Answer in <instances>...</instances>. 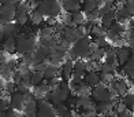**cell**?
Masks as SVG:
<instances>
[{"mask_svg":"<svg viewBox=\"0 0 134 117\" xmlns=\"http://www.w3.org/2000/svg\"><path fill=\"white\" fill-rule=\"evenodd\" d=\"M70 94H71V90H70L69 81H63V80H62L58 87H53L49 94L45 95V96H42V99L51 102L55 106V105H58V103H62V102L67 101V98H69Z\"/></svg>","mask_w":134,"mask_h":117,"instance_id":"cell-1","label":"cell"},{"mask_svg":"<svg viewBox=\"0 0 134 117\" xmlns=\"http://www.w3.org/2000/svg\"><path fill=\"white\" fill-rule=\"evenodd\" d=\"M36 50V40L32 36H18L15 40V52L21 55L30 54Z\"/></svg>","mask_w":134,"mask_h":117,"instance_id":"cell-2","label":"cell"},{"mask_svg":"<svg viewBox=\"0 0 134 117\" xmlns=\"http://www.w3.org/2000/svg\"><path fill=\"white\" fill-rule=\"evenodd\" d=\"M16 15V6H10V4H0V25L14 22Z\"/></svg>","mask_w":134,"mask_h":117,"instance_id":"cell-3","label":"cell"},{"mask_svg":"<svg viewBox=\"0 0 134 117\" xmlns=\"http://www.w3.org/2000/svg\"><path fill=\"white\" fill-rule=\"evenodd\" d=\"M90 98L96 102H105V101H109L112 98L111 95V91L109 88H107L104 84H100V85H96V87L92 88V92H90Z\"/></svg>","mask_w":134,"mask_h":117,"instance_id":"cell-4","label":"cell"},{"mask_svg":"<svg viewBox=\"0 0 134 117\" xmlns=\"http://www.w3.org/2000/svg\"><path fill=\"white\" fill-rule=\"evenodd\" d=\"M36 117H56L55 108L51 102H48L42 98L37 99V113Z\"/></svg>","mask_w":134,"mask_h":117,"instance_id":"cell-5","label":"cell"},{"mask_svg":"<svg viewBox=\"0 0 134 117\" xmlns=\"http://www.w3.org/2000/svg\"><path fill=\"white\" fill-rule=\"evenodd\" d=\"M30 19V8L27 3L19 2L16 4V15H15V22L19 26L26 25Z\"/></svg>","mask_w":134,"mask_h":117,"instance_id":"cell-6","label":"cell"},{"mask_svg":"<svg viewBox=\"0 0 134 117\" xmlns=\"http://www.w3.org/2000/svg\"><path fill=\"white\" fill-rule=\"evenodd\" d=\"M111 95L112 96H119V95H125L129 91V81L125 79H116L115 81L111 84Z\"/></svg>","mask_w":134,"mask_h":117,"instance_id":"cell-7","label":"cell"},{"mask_svg":"<svg viewBox=\"0 0 134 117\" xmlns=\"http://www.w3.org/2000/svg\"><path fill=\"white\" fill-rule=\"evenodd\" d=\"M25 102H26L25 95L21 94V92H18V91H15L10 96V109L15 110V112H21L23 105H25Z\"/></svg>","mask_w":134,"mask_h":117,"instance_id":"cell-8","label":"cell"},{"mask_svg":"<svg viewBox=\"0 0 134 117\" xmlns=\"http://www.w3.org/2000/svg\"><path fill=\"white\" fill-rule=\"evenodd\" d=\"M49 48H47L44 44H41L38 48H36V50L32 52L33 55V64H38V62H45V61L49 58ZM32 64V65H33Z\"/></svg>","mask_w":134,"mask_h":117,"instance_id":"cell-9","label":"cell"},{"mask_svg":"<svg viewBox=\"0 0 134 117\" xmlns=\"http://www.w3.org/2000/svg\"><path fill=\"white\" fill-rule=\"evenodd\" d=\"M62 39L67 40L70 43V44H72V43H75L78 39H81L80 37V35H78L77 32V26H63L62 29Z\"/></svg>","mask_w":134,"mask_h":117,"instance_id":"cell-10","label":"cell"},{"mask_svg":"<svg viewBox=\"0 0 134 117\" xmlns=\"http://www.w3.org/2000/svg\"><path fill=\"white\" fill-rule=\"evenodd\" d=\"M15 70H16L15 61H5V62H2V65H0V75L4 79H11Z\"/></svg>","mask_w":134,"mask_h":117,"instance_id":"cell-11","label":"cell"},{"mask_svg":"<svg viewBox=\"0 0 134 117\" xmlns=\"http://www.w3.org/2000/svg\"><path fill=\"white\" fill-rule=\"evenodd\" d=\"M83 83L88 84L89 87H96V85L101 84L100 80V73H97V70H92V72H86L83 76Z\"/></svg>","mask_w":134,"mask_h":117,"instance_id":"cell-12","label":"cell"},{"mask_svg":"<svg viewBox=\"0 0 134 117\" xmlns=\"http://www.w3.org/2000/svg\"><path fill=\"white\" fill-rule=\"evenodd\" d=\"M22 112L25 114V117H36V113H37V99H29L25 102L22 108Z\"/></svg>","mask_w":134,"mask_h":117,"instance_id":"cell-13","label":"cell"},{"mask_svg":"<svg viewBox=\"0 0 134 117\" xmlns=\"http://www.w3.org/2000/svg\"><path fill=\"white\" fill-rule=\"evenodd\" d=\"M130 55H131V48L127 46H123L119 50H116V59H118L119 66H123L127 62V59L130 58Z\"/></svg>","mask_w":134,"mask_h":117,"instance_id":"cell-14","label":"cell"},{"mask_svg":"<svg viewBox=\"0 0 134 117\" xmlns=\"http://www.w3.org/2000/svg\"><path fill=\"white\" fill-rule=\"evenodd\" d=\"M72 67H74V62L72 61H66V62H63V65H62V79L63 81H69V80L71 79V76H72Z\"/></svg>","mask_w":134,"mask_h":117,"instance_id":"cell-15","label":"cell"},{"mask_svg":"<svg viewBox=\"0 0 134 117\" xmlns=\"http://www.w3.org/2000/svg\"><path fill=\"white\" fill-rule=\"evenodd\" d=\"M59 66L58 65H53V64H47L45 67H44V70H42V75H44V79H48V80H51L53 77H58L59 76Z\"/></svg>","mask_w":134,"mask_h":117,"instance_id":"cell-16","label":"cell"},{"mask_svg":"<svg viewBox=\"0 0 134 117\" xmlns=\"http://www.w3.org/2000/svg\"><path fill=\"white\" fill-rule=\"evenodd\" d=\"M62 8H64V11H67L69 14H72L75 11H80L82 8V6H81V3L75 2V0H63Z\"/></svg>","mask_w":134,"mask_h":117,"instance_id":"cell-17","label":"cell"},{"mask_svg":"<svg viewBox=\"0 0 134 117\" xmlns=\"http://www.w3.org/2000/svg\"><path fill=\"white\" fill-rule=\"evenodd\" d=\"M18 23L14 22H10V23H5V25L2 26V32L4 35V37H15V35L18 32Z\"/></svg>","mask_w":134,"mask_h":117,"instance_id":"cell-18","label":"cell"},{"mask_svg":"<svg viewBox=\"0 0 134 117\" xmlns=\"http://www.w3.org/2000/svg\"><path fill=\"white\" fill-rule=\"evenodd\" d=\"M114 7H115V0H105V2L103 3L101 7L97 8L99 18H101L103 15H105V14H108V13H111L112 10H115Z\"/></svg>","mask_w":134,"mask_h":117,"instance_id":"cell-19","label":"cell"},{"mask_svg":"<svg viewBox=\"0 0 134 117\" xmlns=\"http://www.w3.org/2000/svg\"><path fill=\"white\" fill-rule=\"evenodd\" d=\"M71 18H72V22H74L75 26H81V25H86V23H88L86 14H85L82 10L72 13V14H71Z\"/></svg>","mask_w":134,"mask_h":117,"instance_id":"cell-20","label":"cell"},{"mask_svg":"<svg viewBox=\"0 0 134 117\" xmlns=\"http://www.w3.org/2000/svg\"><path fill=\"white\" fill-rule=\"evenodd\" d=\"M81 6H82V11L85 14H90V13H93V11H96L99 8L100 3L97 2V0H83V3Z\"/></svg>","mask_w":134,"mask_h":117,"instance_id":"cell-21","label":"cell"},{"mask_svg":"<svg viewBox=\"0 0 134 117\" xmlns=\"http://www.w3.org/2000/svg\"><path fill=\"white\" fill-rule=\"evenodd\" d=\"M48 6H49V17H59L62 13V4L59 0H48Z\"/></svg>","mask_w":134,"mask_h":117,"instance_id":"cell-22","label":"cell"},{"mask_svg":"<svg viewBox=\"0 0 134 117\" xmlns=\"http://www.w3.org/2000/svg\"><path fill=\"white\" fill-rule=\"evenodd\" d=\"M100 21H101V28H104V29L107 30L115 21H116V19H115V10H112L111 13H108V14H105V15H103V17L100 18Z\"/></svg>","mask_w":134,"mask_h":117,"instance_id":"cell-23","label":"cell"},{"mask_svg":"<svg viewBox=\"0 0 134 117\" xmlns=\"http://www.w3.org/2000/svg\"><path fill=\"white\" fill-rule=\"evenodd\" d=\"M51 91H52V85L49 83L42 81L41 84H38L37 87H36V95H40V98H42V96L48 95Z\"/></svg>","mask_w":134,"mask_h":117,"instance_id":"cell-24","label":"cell"},{"mask_svg":"<svg viewBox=\"0 0 134 117\" xmlns=\"http://www.w3.org/2000/svg\"><path fill=\"white\" fill-rule=\"evenodd\" d=\"M42 80H44L42 72L32 70V73H30V87H37L38 84L42 83Z\"/></svg>","mask_w":134,"mask_h":117,"instance_id":"cell-25","label":"cell"},{"mask_svg":"<svg viewBox=\"0 0 134 117\" xmlns=\"http://www.w3.org/2000/svg\"><path fill=\"white\" fill-rule=\"evenodd\" d=\"M15 40L16 37H5L3 40V50L8 54L15 52Z\"/></svg>","mask_w":134,"mask_h":117,"instance_id":"cell-26","label":"cell"},{"mask_svg":"<svg viewBox=\"0 0 134 117\" xmlns=\"http://www.w3.org/2000/svg\"><path fill=\"white\" fill-rule=\"evenodd\" d=\"M53 33H55V28L48 26V25L44 26V28H41V29H38V37L41 40H48L49 37L53 36Z\"/></svg>","mask_w":134,"mask_h":117,"instance_id":"cell-27","label":"cell"},{"mask_svg":"<svg viewBox=\"0 0 134 117\" xmlns=\"http://www.w3.org/2000/svg\"><path fill=\"white\" fill-rule=\"evenodd\" d=\"M97 69L100 70V73H104V75H115L118 70L116 67H114L111 64H107V62H101L97 66Z\"/></svg>","mask_w":134,"mask_h":117,"instance_id":"cell-28","label":"cell"},{"mask_svg":"<svg viewBox=\"0 0 134 117\" xmlns=\"http://www.w3.org/2000/svg\"><path fill=\"white\" fill-rule=\"evenodd\" d=\"M30 21H32V23H33L34 26H40L41 23L45 21V18L42 17V15H41V14L38 13L37 10H34L33 13L30 14Z\"/></svg>","mask_w":134,"mask_h":117,"instance_id":"cell-29","label":"cell"},{"mask_svg":"<svg viewBox=\"0 0 134 117\" xmlns=\"http://www.w3.org/2000/svg\"><path fill=\"white\" fill-rule=\"evenodd\" d=\"M90 35L94 36V37L107 36V30H105L104 28H101V25H97V23H94V25H92V28H90Z\"/></svg>","mask_w":134,"mask_h":117,"instance_id":"cell-30","label":"cell"},{"mask_svg":"<svg viewBox=\"0 0 134 117\" xmlns=\"http://www.w3.org/2000/svg\"><path fill=\"white\" fill-rule=\"evenodd\" d=\"M53 108H55V113H56V117H62V116H64L66 113H69V112H70L69 108L66 106V103H64V102L55 105Z\"/></svg>","mask_w":134,"mask_h":117,"instance_id":"cell-31","label":"cell"},{"mask_svg":"<svg viewBox=\"0 0 134 117\" xmlns=\"http://www.w3.org/2000/svg\"><path fill=\"white\" fill-rule=\"evenodd\" d=\"M134 72V52L131 51V55L130 58L127 59V62L123 65V73H126V75H129V73Z\"/></svg>","mask_w":134,"mask_h":117,"instance_id":"cell-32","label":"cell"},{"mask_svg":"<svg viewBox=\"0 0 134 117\" xmlns=\"http://www.w3.org/2000/svg\"><path fill=\"white\" fill-rule=\"evenodd\" d=\"M122 103H123L126 108H134V94L126 92V94L122 96Z\"/></svg>","mask_w":134,"mask_h":117,"instance_id":"cell-33","label":"cell"},{"mask_svg":"<svg viewBox=\"0 0 134 117\" xmlns=\"http://www.w3.org/2000/svg\"><path fill=\"white\" fill-rule=\"evenodd\" d=\"M103 58H104V48H97V50H94L92 52L89 59L93 61V62H100Z\"/></svg>","mask_w":134,"mask_h":117,"instance_id":"cell-34","label":"cell"},{"mask_svg":"<svg viewBox=\"0 0 134 117\" xmlns=\"http://www.w3.org/2000/svg\"><path fill=\"white\" fill-rule=\"evenodd\" d=\"M94 43L97 44V47L99 48H107L109 46V40L107 36H100V37H96Z\"/></svg>","mask_w":134,"mask_h":117,"instance_id":"cell-35","label":"cell"},{"mask_svg":"<svg viewBox=\"0 0 134 117\" xmlns=\"http://www.w3.org/2000/svg\"><path fill=\"white\" fill-rule=\"evenodd\" d=\"M29 88H30V85H27V84H25V83H19V84H16V91L18 92H21V94H27L29 92Z\"/></svg>","mask_w":134,"mask_h":117,"instance_id":"cell-36","label":"cell"},{"mask_svg":"<svg viewBox=\"0 0 134 117\" xmlns=\"http://www.w3.org/2000/svg\"><path fill=\"white\" fill-rule=\"evenodd\" d=\"M62 22H63V25L64 26H75L74 25V22H72V18H71V14H67V15H64L63 17V19H62Z\"/></svg>","mask_w":134,"mask_h":117,"instance_id":"cell-37","label":"cell"},{"mask_svg":"<svg viewBox=\"0 0 134 117\" xmlns=\"http://www.w3.org/2000/svg\"><path fill=\"white\" fill-rule=\"evenodd\" d=\"M4 88H5V91H7V92H10V95H11L13 92L16 91V84H14V83H5Z\"/></svg>","mask_w":134,"mask_h":117,"instance_id":"cell-38","label":"cell"},{"mask_svg":"<svg viewBox=\"0 0 134 117\" xmlns=\"http://www.w3.org/2000/svg\"><path fill=\"white\" fill-rule=\"evenodd\" d=\"M45 23H47L48 26H52L53 28L58 23V18L56 17H47L45 18Z\"/></svg>","mask_w":134,"mask_h":117,"instance_id":"cell-39","label":"cell"},{"mask_svg":"<svg viewBox=\"0 0 134 117\" xmlns=\"http://www.w3.org/2000/svg\"><path fill=\"white\" fill-rule=\"evenodd\" d=\"M96 114H97L96 110H85V112L81 113L80 117H96Z\"/></svg>","mask_w":134,"mask_h":117,"instance_id":"cell-40","label":"cell"},{"mask_svg":"<svg viewBox=\"0 0 134 117\" xmlns=\"http://www.w3.org/2000/svg\"><path fill=\"white\" fill-rule=\"evenodd\" d=\"M118 117H134V114H133V112H131V110L126 109V110H123V112L118 113Z\"/></svg>","mask_w":134,"mask_h":117,"instance_id":"cell-41","label":"cell"},{"mask_svg":"<svg viewBox=\"0 0 134 117\" xmlns=\"http://www.w3.org/2000/svg\"><path fill=\"white\" fill-rule=\"evenodd\" d=\"M21 0H0V4H10V6H16Z\"/></svg>","mask_w":134,"mask_h":117,"instance_id":"cell-42","label":"cell"},{"mask_svg":"<svg viewBox=\"0 0 134 117\" xmlns=\"http://www.w3.org/2000/svg\"><path fill=\"white\" fill-rule=\"evenodd\" d=\"M0 117H8V110H4L0 106Z\"/></svg>","mask_w":134,"mask_h":117,"instance_id":"cell-43","label":"cell"},{"mask_svg":"<svg viewBox=\"0 0 134 117\" xmlns=\"http://www.w3.org/2000/svg\"><path fill=\"white\" fill-rule=\"evenodd\" d=\"M130 40H134V28L130 29V32H129V41Z\"/></svg>","mask_w":134,"mask_h":117,"instance_id":"cell-44","label":"cell"},{"mask_svg":"<svg viewBox=\"0 0 134 117\" xmlns=\"http://www.w3.org/2000/svg\"><path fill=\"white\" fill-rule=\"evenodd\" d=\"M62 117H80V116L74 114L72 112H69V113H66V114H64V116H62Z\"/></svg>","mask_w":134,"mask_h":117,"instance_id":"cell-45","label":"cell"},{"mask_svg":"<svg viewBox=\"0 0 134 117\" xmlns=\"http://www.w3.org/2000/svg\"><path fill=\"white\" fill-rule=\"evenodd\" d=\"M3 40H4V35H3V32H2V29H0V44L3 43Z\"/></svg>","mask_w":134,"mask_h":117,"instance_id":"cell-46","label":"cell"},{"mask_svg":"<svg viewBox=\"0 0 134 117\" xmlns=\"http://www.w3.org/2000/svg\"><path fill=\"white\" fill-rule=\"evenodd\" d=\"M129 22H130V23H131V26H133V28H134V15H133V17H131V18H130V21H129Z\"/></svg>","mask_w":134,"mask_h":117,"instance_id":"cell-47","label":"cell"},{"mask_svg":"<svg viewBox=\"0 0 134 117\" xmlns=\"http://www.w3.org/2000/svg\"><path fill=\"white\" fill-rule=\"evenodd\" d=\"M96 117H107V116H104V114H101V113H97V114H96Z\"/></svg>","mask_w":134,"mask_h":117,"instance_id":"cell-48","label":"cell"},{"mask_svg":"<svg viewBox=\"0 0 134 117\" xmlns=\"http://www.w3.org/2000/svg\"><path fill=\"white\" fill-rule=\"evenodd\" d=\"M97 2H99V3H104L105 0H97Z\"/></svg>","mask_w":134,"mask_h":117,"instance_id":"cell-49","label":"cell"},{"mask_svg":"<svg viewBox=\"0 0 134 117\" xmlns=\"http://www.w3.org/2000/svg\"><path fill=\"white\" fill-rule=\"evenodd\" d=\"M40 2H48V0H40Z\"/></svg>","mask_w":134,"mask_h":117,"instance_id":"cell-50","label":"cell"},{"mask_svg":"<svg viewBox=\"0 0 134 117\" xmlns=\"http://www.w3.org/2000/svg\"><path fill=\"white\" fill-rule=\"evenodd\" d=\"M0 98H2V92H0Z\"/></svg>","mask_w":134,"mask_h":117,"instance_id":"cell-51","label":"cell"},{"mask_svg":"<svg viewBox=\"0 0 134 117\" xmlns=\"http://www.w3.org/2000/svg\"><path fill=\"white\" fill-rule=\"evenodd\" d=\"M133 88H134V84H133Z\"/></svg>","mask_w":134,"mask_h":117,"instance_id":"cell-52","label":"cell"}]
</instances>
